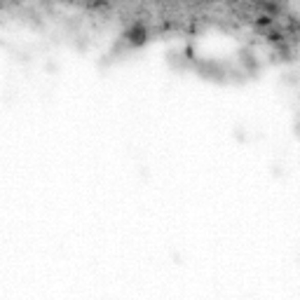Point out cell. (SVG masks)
Returning <instances> with one entry per match:
<instances>
[{"mask_svg":"<svg viewBox=\"0 0 300 300\" xmlns=\"http://www.w3.org/2000/svg\"><path fill=\"white\" fill-rule=\"evenodd\" d=\"M124 40H127V45L132 47V50L143 47V45L148 42V28H145V24L143 22H134L132 26L124 31Z\"/></svg>","mask_w":300,"mask_h":300,"instance_id":"cell-1","label":"cell"},{"mask_svg":"<svg viewBox=\"0 0 300 300\" xmlns=\"http://www.w3.org/2000/svg\"><path fill=\"white\" fill-rule=\"evenodd\" d=\"M258 7L263 10V14H270V17H277L279 14V5L277 3H272V0H261Z\"/></svg>","mask_w":300,"mask_h":300,"instance_id":"cell-2","label":"cell"},{"mask_svg":"<svg viewBox=\"0 0 300 300\" xmlns=\"http://www.w3.org/2000/svg\"><path fill=\"white\" fill-rule=\"evenodd\" d=\"M272 19L274 17H270V14H261V17H256V26L258 28H270L272 26Z\"/></svg>","mask_w":300,"mask_h":300,"instance_id":"cell-3","label":"cell"},{"mask_svg":"<svg viewBox=\"0 0 300 300\" xmlns=\"http://www.w3.org/2000/svg\"><path fill=\"white\" fill-rule=\"evenodd\" d=\"M267 40H270V42H284V33L282 31H270V33H267Z\"/></svg>","mask_w":300,"mask_h":300,"instance_id":"cell-4","label":"cell"},{"mask_svg":"<svg viewBox=\"0 0 300 300\" xmlns=\"http://www.w3.org/2000/svg\"><path fill=\"white\" fill-rule=\"evenodd\" d=\"M195 52H192V47H185V56H188V59H195Z\"/></svg>","mask_w":300,"mask_h":300,"instance_id":"cell-5","label":"cell"}]
</instances>
